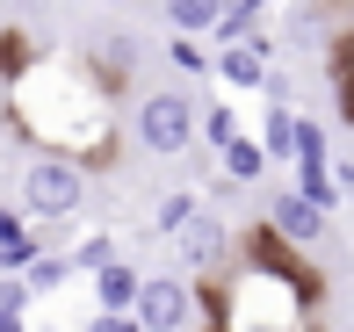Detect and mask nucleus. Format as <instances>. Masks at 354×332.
Masks as SVG:
<instances>
[{"mask_svg":"<svg viewBox=\"0 0 354 332\" xmlns=\"http://www.w3.org/2000/svg\"><path fill=\"white\" fill-rule=\"evenodd\" d=\"M8 130L22 145L73 166H109L116 152V87L94 72V58L29 51L22 72H8Z\"/></svg>","mask_w":354,"mask_h":332,"instance_id":"obj_1","label":"nucleus"},{"mask_svg":"<svg viewBox=\"0 0 354 332\" xmlns=\"http://www.w3.org/2000/svg\"><path fill=\"white\" fill-rule=\"evenodd\" d=\"M15 210L29 224H73L87 210V166L73 159H51V152H29L22 181H15Z\"/></svg>","mask_w":354,"mask_h":332,"instance_id":"obj_2","label":"nucleus"},{"mask_svg":"<svg viewBox=\"0 0 354 332\" xmlns=\"http://www.w3.org/2000/svg\"><path fill=\"white\" fill-rule=\"evenodd\" d=\"M196 116H203V101H188V87H152L131 108V137L152 159H174V152L196 145Z\"/></svg>","mask_w":354,"mask_h":332,"instance_id":"obj_3","label":"nucleus"},{"mask_svg":"<svg viewBox=\"0 0 354 332\" xmlns=\"http://www.w3.org/2000/svg\"><path fill=\"white\" fill-rule=\"evenodd\" d=\"M131 318L138 332H196L210 311H203V289H188V275H145Z\"/></svg>","mask_w":354,"mask_h":332,"instance_id":"obj_4","label":"nucleus"},{"mask_svg":"<svg viewBox=\"0 0 354 332\" xmlns=\"http://www.w3.org/2000/svg\"><path fill=\"white\" fill-rule=\"evenodd\" d=\"M174 253H181V275L210 282L224 260H232V224H224L217 210H196L188 217V231H174Z\"/></svg>","mask_w":354,"mask_h":332,"instance_id":"obj_5","label":"nucleus"},{"mask_svg":"<svg viewBox=\"0 0 354 332\" xmlns=\"http://www.w3.org/2000/svg\"><path fill=\"white\" fill-rule=\"evenodd\" d=\"M268 72H275V43H268V37H253V43H224V51H217V80H224V87L261 94Z\"/></svg>","mask_w":354,"mask_h":332,"instance_id":"obj_6","label":"nucleus"},{"mask_svg":"<svg viewBox=\"0 0 354 332\" xmlns=\"http://www.w3.org/2000/svg\"><path fill=\"white\" fill-rule=\"evenodd\" d=\"M268 231H275L282 246H318V239H326V210H318V202H304L297 188H289V195L268 202Z\"/></svg>","mask_w":354,"mask_h":332,"instance_id":"obj_7","label":"nucleus"},{"mask_svg":"<svg viewBox=\"0 0 354 332\" xmlns=\"http://www.w3.org/2000/svg\"><path fill=\"white\" fill-rule=\"evenodd\" d=\"M138 289H145V275L131 260H116V267H102V275L87 282V296H94V311H116V318H131L138 311Z\"/></svg>","mask_w":354,"mask_h":332,"instance_id":"obj_8","label":"nucleus"},{"mask_svg":"<svg viewBox=\"0 0 354 332\" xmlns=\"http://www.w3.org/2000/svg\"><path fill=\"white\" fill-rule=\"evenodd\" d=\"M167 8V29L174 37H217V22H224V0H159Z\"/></svg>","mask_w":354,"mask_h":332,"instance_id":"obj_9","label":"nucleus"},{"mask_svg":"<svg viewBox=\"0 0 354 332\" xmlns=\"http://www.w3.org/2000/svg\"><path fill=\"white\" fill-rule=\"evenodd\" d=\"M138 37H131V29H109V37L102 43H94V72H102V80L109 87H123V80H131V72H138Z\"/></svg>","mask_w":354,"mask_h":332,"instance_id":"obj_10","label":"nucleus"},{"mask_svg":"<svg viewBox=\"0 0 354 332\" xmlns=\"http://www.w3.org/2000/svg\"><path fill=\"white\" fill-rule=\"evenodd\" d=\"M297 108H275L268 101L261 108V152H268V166H282V159H297Z\"/></svg>","mask_w":354,"mask_h":332,"instance_id":"obj_11","label":"nucleus"},{"mask_svg":"<svg viewBox=\"0 0 354 332\" xmlns=\"http://www.w3.org/2000/svg\"><path fill=\"white\" fill-rule=\"evenodd\" d=\"M66 260H73V275H102V267H116L123 260V246H116V231H87V239H73L66 246Z\"/></svg>","mask_w":354,"mask_h":332,"instance_id":"obj_12","label":"nucleus"},{"mask_svg":"<svg viewBox=\"0 0 354 332\" xmlns=\"http://www.w3.org/2000/svg\"><path fill=\"white\" fill-rule=\"evenodd\" d=\"M239 108L232 101H203V116H196V145H210V152H224V145H239Z\"/></svg>","mask_w":354,"mask_h":332,"instance_id":"obj_13","label":"nucleus"},{"mask_svg":"<svg viewBox=\"0 0 354 332\" xmlns=\"http://www.w3.org/2000/svg\"><path fill=\"white\" fill-rule=\"evenodd\" d=\"M217 159H224V181H232V188H253V181L268 173V152H261V137H239V145H224Z\"/></svg>","mask_w":354,"mask_h":332,"instance_id":"obj_14","label":"nucleus"},{"mask_svg":"<svg viewBox=\"0 0 354 332\" xmlns=\"http://www.w3.org/2000/svg\"><path fill=\"white\" fill-rule=\"evenodd\" d=\"M22 282H29V296L44 304V296H58V289L73 282V260H66V253H44V260H29V267H22Z\"/></svg>","mask_w":354,"mask_h":332,"instance_id":"obj_15","label":"nucleus"},{"mask_svg":"<svg viewBox=\"0 0 354 332\" xmlns=\"http://www.w3.org/2000/svg\"><path fill=\"white\" fill-rule=\"evenodd\" d=\"M167 66H174V72H188V80H203V72H217V58L203 51L196 37H174V43H167Z\"/></svg>","mask_w":354,"mask_h":332,"instance_id":"obj_16","label":"nucleus"},{"mask_svg":"<svg viewBox=\"0 0 354 332\" xmlns=\"http://www.w3.org/2000/svg\"><path fill=\"white\" fill-rule=\"evenodd\" d=\"M196 210H203V202L188 195V188H174V195H159L152 224H159V231H167V239H174V231H188V217H196Z\"/></svg>","mask_w":354,"mask_h":332,"instance_id":"obj_17","label":"nucleus"},{"mask_svg":"<svg viewBox=\"0 0 354 332\" xmlns=\"http://www.w3.org/2000/svg\"><path fill=\"white\" fill-rule=\"evenodd\" d=\"M29 304H37L29 282H22V275H0V311H8V318H29Z\"/></svg>","mask_w":354,"mask_h":332,"instance_id":"obj_18","label":"nucleus"},{"mask_svg":"<svg viewBox=\"0 0 354 332\" xmlns=\"http://www.w3.org/2000/svg\"><path fill=\"white\" fill-rule=\"evenodd\" d=\"M333 80H347V87H354V29L333 43Z\"/></svg>","mask_w":354,"mask_h":332,"instance_id":"obj_19","label":"nucleus"},{"mask_svg":"<svg viewBox=\"0 0 354 332\" xmlns=\"http://www.w3.org/2000/svg\"><path fill=\"white\" fill-rule=\"evenodd\" d=\"M0 332H29V318H8V311H0Z\"/></svg>","mask_w":354,"mask_h":332,"instance_id":"obj_20","label":"nucleus"},{"mask_svg":"<svg viewBox=\"0 0 354 332\" xmlns=\"http://www.w3.org/2000/svg\"><path fill=\"white\" fill-rule=\"evenodd\" d=\"M0 275H8V260H0Z\"/></svg>","mask_w":354,"mask_h":332,"instance_id":"obj_21","label":"nucleus"},{"mask_svg":"<svg viewBox=\"0 0 354 332\" xmlns=\"http://www.w3.org/2000/svg\"><path fill=\"white\" fill-rule=\"evenodd\" d=\"M0 37H8V22H0Z\"/></svg>","mask_w":354,"mask_h":332,"instance_id":"obj_22","label":"nucleus"}]
</instances>
